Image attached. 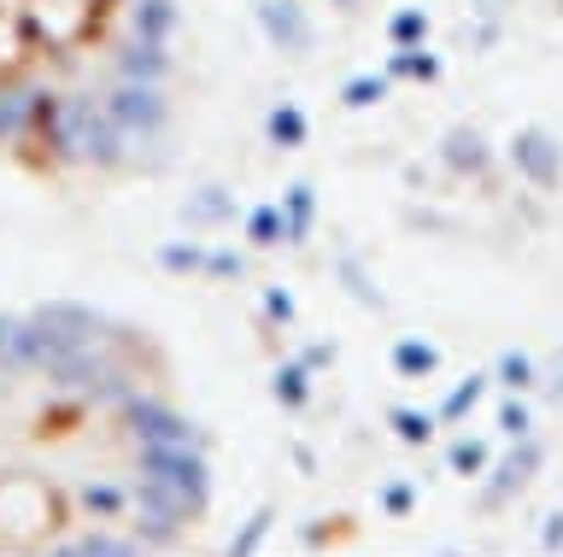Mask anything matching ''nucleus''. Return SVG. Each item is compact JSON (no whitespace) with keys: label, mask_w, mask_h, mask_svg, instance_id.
Segmentation results:
<instances>
[{"label":"nucleus","mask_w":563,"mask_h":557,"mask_svg":"<svg viewBox=\"0 0 563 557\" xmlns=\"http://www.w3.org/2000/svg\"><path fill=\"white\" fill-rule=\"evenodd\" d=\"M183 77V0H0V159L95 182L158 159Z\"/></svg>","instance_id":"obj_2"},{"label":"nucleus","mask_w":563,"mask_h":557,"mask_svg":"<svg viewBox=\"0 0 563 557\" xmlns=\"http://www.w3.org/2000/svg\"><path fill=\"white\" fill-rule=\"evenodd\" d=\"M206 511V434L147 328L0 305V557H170Z\"/></svg>","instance_id":"obj_1"}]
</instances>
